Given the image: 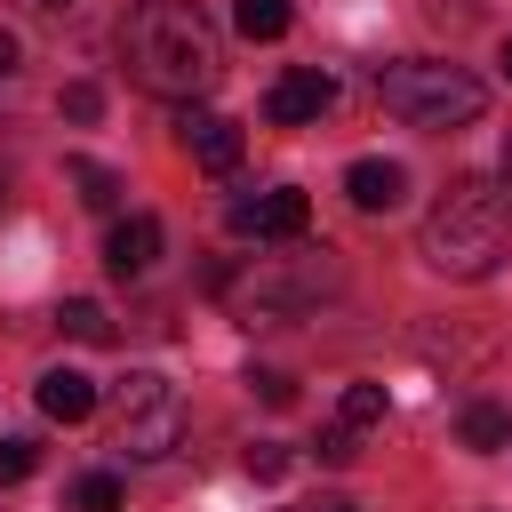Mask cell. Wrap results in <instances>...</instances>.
Masks as SVG:
<instances>
[{"label": "cell", "mask_w": 512, "mask_h": 512, "mask_svg": "<svg viewBox=\"0 0 512 512\" xmlns=\"http://www.w3.org/2000/svg\"><path fill=\"white\" fill-rule=\"evenodd\" d=\"M184 440V392L160 368H128L112 384V448L128 456H168Z\"/></svg>", "instance_id": "cell-4"}, {"label": "cell", "mask_w": 512, "mask_h": 512, "mask_svg": "<svg viewBox=\"0 0 512 512\" xmlns=\"http://www.w3.org/2000/svg\"><path fill=\"white\" fill-rule=\"evenodd\" d=\"M512 256V184L504 176H456L424 216V264L448 280H488Z\"/></svg>", "instance_id": "cell-2"}, {"label": "cell", "mask_w": 512, "mask_h": 512, "mask_svg": "<svg viewBox=\"0 0 512 512\" xmlns=\"http://www.w3.org/2000/svg\"><path fill=\"white\" fill-rule=\"evenodd\" d=\"M120 64H128L136 88H152L168 104H192L224 80V40L192 0H136L120 16Z\"/></svg>", "instance_id": "cell-1"}, {"label": "cell", "mask_w": 512, "mask_h": 512, "mask_svg": "<svg viewBox=\"0 0 512 512\" xmlns=\"http://www.w3.org/2000/svg\"><path fill=\"white\" fill-rule=\"evenodd\" d=\"M344 200H352L360 216H384V208L408 200V168H400V160H352V168H344Z\"/></svg>", "instance_id": "cell-9"}, {"label": "cell", "mask_w": 512, "mask_h": 512, "mask_svg": "<svg viewBox=\"0 0 512 512\" xmlns=\"http://www.w3.org/2000/svg\"><path fill=\"white\" fill-rule=\"evenodd\" d=\"M32 400H40V416H56V424H88V416H96V384H88L80 368H48Z\"/></svg>", "instance_id": "cell-10"}, {"label": "cell", "mask_w": 512, "mask_h": 512, "mask_svg": "<svg viewBox=\"0 0 512 512\" xmlns=\"http://www.w3.org/2000/svg\"><path fill=\"white\" fill-rule=\"evenodd\" d=\"M32 464H40L32 440H0V480H32Z\"/></svg>", "instance_id": "cell-18"}, {"label": "cell", "mask_w": 512, "mask_h": 512, "mask_svg": "<svg viewBox=\"0 0 512 512\" xmlns=\"http://www.w3.org/2000/svg\"><path fill=\"white\" fill-rule=\"evenodd\" d=\"M504 80H512V40H504Z\"/></svg>", "instance_id": "cell-24"}, {"label": "cell", "mask_w": 512, "mask_h": 512, "mask_svg": "<svg viewBox=\"0 0 512 512\" xmlns=\"http://www.w3.org/2000/svg\"><path fill=\"white\" fill-rule=\"evenodd\" d=\"M248 384H256L272 408H288V376H280V368H248Z\"/></svg>", "instance_id": "cell-21"}, {"label": "cell", "mask_w": 512, "mask_h": 512, "mask_svg": "<svg viewBox=\"0 0 512 512\" xmlns=\"http://www.w3.org/2000/svg\"><path fill=\"white\" fill-rule=\"evenodd\" d=\"M296 512H360L352 496H320V504H296Z\"/></svg>", "instance_id": "cell-23"}, {"label": "cell", "mask_w": 512, "mask_h": 512, "mask_svg": "<svg viewBox=\"0 0 512 512\" xmlns=\"http://www.w3.org/2000/svg\"><path fill=\"white\" fill-rule=\"evenodd\" d=\"M56 320H64V336H80V344H104V336H112V320H104V304H96V296H72Z\"/></svg>", "instance_id": "cell-15"}, {"label": "cell", "mask_w": 512, "mask_h": 512, "mask_svg": "<svg viewBox=\"0 0 512 512\" xmlns=\"http://www.w3.org/2000/svg\"><path fill=\"white\" fill-rule=\"evenodd\" d=\"M248 472H256V480H280V472H288V448H280V440H256V448H248Z\"/></svg>", "instance_id": "cell-19"}, {"label": "cell", "mask_w": 512, "mask_h": 512, "mask_svg": "<svg viewBox=\"0 0 512 512\" xmlns=\"http://www.w3.org/2000/svg\"><path fill=\"white\" fill-rule=\"evenodd\" d=\"M96 112H104V88L96 80H72L64 88V120H96Z\"/></svg>", "instance_id": "cell-17"}, {"label": "cell", "mask_w": 512, "mask_h": 512, "mask_svg": "<svg viewBox=\"0 0 512 512\" xmlns=\"http://www.w3.org/2000/svg\"><path fill=\"white\" fill-rule=\"evenodd\" d=\"M376 104L408 128H472L488 88L464 72V64H432V56H408V64H384L376 72Z\"/></svg>", "instance_id": "cell-3"}, {"label": "cell", "mask_w": 512, "mask_h": 512, "mask_svg": "<svg viewBox=\"0 0 512 512\" xmlns=\"http://www.w3.org/2000/svg\"><path fill=\"white\" fill-rule=\"evenodd\" d=\"M64 176L80 184V200H88V208H120V176H112L104 160H64Z\"/></svg>", "instance_id": "cell-13"}, {"label": "cell", "mask_w": 512, "mask_h": 512, "mask_svg": "<svg viewBox=\"0 0 512 512\" xmlns=\"http://www.w3.org/2000/svg\"><path fill=\"white\" fill-rule=\"evenodd\" d=\"M232 32L240 40H280L288 32V0H232Z\"/></svg>", "instance_id": "cell-12"}, {"label": "cell", "mask_w": 512, "mask_h": 512, "mask_svg": "<svg viewBox=\"0 0 512 512\" xmlns=\"http://www.w3.org/2000/svg\"><path fill=\"white\" fill-rule=\"evenodd\" d=\"M336 424H344V432H368V424H384V384H344V400H336Z\"/></svg>", "instance_id": "cell-14"}, {"label": "cell", "mask_w": 512, "mask_h": 512, "mask_svg": "<svg viewBox=\"0 0 512 512\" xmlns=\"http://www.w3.org/2000/svg\"><path fill=\"white\" fill-rule=\"evenodd\" d=\"M320 456H328V464H352V456H360V432L328 424V432H320Z\"/></svg>", "instance_id": "cell-20"}, {"label": "cell", "mask_w": 512, "mask_h": 512, "mask_svg": "<svg viewBox=\"0 0 512 512\" xmlns=\"http://www.w3.org/2000/svg\"><path fill=\"white\" fill-rule=\"evenodd\" d=\"M456 440H464L472 456H496V448H512V408H496V400H472V408H464V424H456Z\"/></svg>", "instance_id": "cell-11"}, {"label": "cell", "mask_w": 512, "mask_h": 512, "mask_svg": "<svg viewBox=\"0 0 512 512\" xmlns=\"http://www.w3.org/2000/svg\"><path fill=\"white\" fill-rule=\"evenodd\" d=\"M16 56H24V48H16V32H0V80L16 72Z\"/></svg>", "instance_id": "cell-22"}, {"label": "cell", "mask_w": 512, "mask_h": 512, "mask_svg": "<svg viewBox=\"0 0 512 512\" xmlns=\"http://www.w3.org/2000/svg\"><path fill=\"white\" fill-rule=\"evenodd\" d=\"M176 144H184L208 176H232V168H240V128H232L224 112H192V104H184V112H176Z\"/></svg>", "instance_id": "cell-7"}, {"label": "cell", "mask_w": 512, "mask_h": 512, "mask_svg": "<svg viewBox=\"0 0 512 512\" xmlns=\"http://www.w3.org/2000/svg\"><path fill=\"white\" fill-rule=\"evenodd\" d=\"M328 104H336V80H328L320 64H296V72H280V80L264 88V112H272L280 128H312Z\"/></svg>", "instance_id": "cell-6"}, {"label": "cell", "mask_w": 512, "mask_h": 512, "mask_svg": "<svg viewBox=\"0 0 512 512\" xmlns=\"http://www.w3.org/2000/svg\"><path fill=\"white\" fill-rule=\"evenodd\" d=\"M240 240H304V224H312V200L296 192V184H280V192H256V200H232V216H224Z\"/></svg>", "instance_id": "cell-5"}, {"label": "cell", "mask_w": 512, "mask_h": 512, "mask_svg": "<svg viewBox=\"0 0 512 512\" xmlns=\"http://www.w3.org/2000/svg\"><path fill=\"white\" fill-rule=\"evenodd\" d=\"M72 512H120V480L112 472H80L72 480Z\"/></svg>", "instance_id": "cell-16"}, {"label": "cell", "mask_w": 512, "mask_h": 512, "mask_svg": "<svg viewBox=\"0 0 512 512\" xmlns=\"http://www.w3.org/2000/svg\"><path fill=\"white\" fill-rule=\"evenodd\" d=\"M152 264H160V216L136 208V216L112 224V240H104V272H112V280H144Z\"/></svg>", "instance_id": "cell-8"}]
</instances>
